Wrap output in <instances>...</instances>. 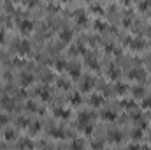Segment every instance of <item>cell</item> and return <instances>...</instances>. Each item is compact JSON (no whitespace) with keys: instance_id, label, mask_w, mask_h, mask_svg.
<instances>
[{"instance_id":"4","label":"cell","mask_w":151,"mask_h":150,"mask_svg":"<svg viewBox=\"0 0 151 150\" xmlns=\"http://www.w3.org/2000/svg\"><path fill=\"white\" fill-rule=\"evenodd\" d=\"M128 76H130V80H137V81H142L144 78H146V72L141 69V67H135V69H132L130 72H128Z\"/></svg>"},{"instance_id":"25","label":"cell","mask_w":151,"mask_h":150,"mask_svg":"<svg viewBox=\"0 0 151 150\" xmlns=\"http://www.w3.org/2000/svg\"><path fill=\"white\" fill-rule=\"evenodd\" d=\"M4 138H5V140H7V141H12V140H14V138H16V133H14V131H12V129H7V131H5V133H4Z\"/></svg>"},{"instance_id":"30","label":"cell","mask_w":151,"mask_h":150,"mask_svg":"<svg viewBox=\"0 0 151 150\" xmlns=\"http://www.w3.org/2000/svg\"><path fill=\"white\" fill-rule=\"evenodd\" d=\"M2 106H5L7 110H12V101L9 97H5V99H2Z\"/></svg>"},{"instance_id":"21","label":"cell","mask_w":151,"mask_h":150,"mask_svg":"<svg viewBox=\"0 0 151 150\" xmlns=\"http://www.w3.org/2000/svg\"><path fill=\"white\" fill-rule=\"evenodd\" d=\"M102 117H104V120L114 122V120L118 118V113H114V111H109V110H107V111H104V115H102Z\"/></svg>"},{"instance_id":"33","label":"cell","mask_w":151,"mask_h":150,"mask_svg":"<svg viewBox=\"0 0 151 150\" xmlns=\"http://www.w3.org/2000/svg\"><path fill=\"white\" fill-rule=\"evenodd\" d=\"M142 108H151V97H144L142 99Z\"/></svg>"},{"instance_id":"37","label":"cell","mask_w":151,"mask_h":150,"mask_svg":"<svg viewBox=\"0 0 151 150\" xmlns=\"http://www.w3.org/2000/svg\"><path fill=\"white\" fill-rule=\"evenodd\" d=\"M93 12L100 14V12H102V7H100V5H93Z\"/></svg>"},{"instance_id":"19","label":"cell","mask_w":151,"mask_h":150,"mask_svg":"<svg viewBox=\"0 0 151 150\" xmlns=\"http://www.w3.org/2000/svg\"><path fill=\"white\" fill-rule=\"evenodd\" d=\"M79 129L83 131L84 136H91V134H93V126H91V122H90V124H83V126H79Z\"/></svg>"},{"instance_id":"13","label":"cell","mask_w":151,"mask_h":150,"mask_svg":"<svg viewBox=\"0 0 151 150\" xmlns=\"http://www.w3.org/2000/svg\"><path fill=\"white\" fill-rule=\"evenodd\" d=\"M84 60H86V64H88V67H91V69H99V60H97V57L95 55H86L84 57Z\"/></svg>"},{"instance_id":"6","label":"cell","mask_w":151,"mask_h":150,"mask_svg":"<svg viewBox=\"0 0 151 150\" xmlns=\"http://www.w3.org/2000/svg\"><path fill=\"white\" fill-rule=\"evenodd\" d=\"M93 85H95L93 78H90V76L83 78V81H81V92H90L93 88Z\"/></svg>"},{"instance_id":"22","label":"cell","mask_w":151,"mask_h":150,"mask_svg":"<svg viewBox=\"0 0 151 150\" xmlns=\"http://www.w3.org/2000/svg\"><path fill=\"white\" fill-rule=\"evenodd\" d=\"M69 103H70L72 106H79V104H81V94H74V95H70V97H69Z\"/></svg>"},{"instance_id":"32","label":"cell","mask_w":151,"mask_h":150,"mask_svg":"<svg viewBox=\"0 0 151 150\" xmlns=\"http://www.w3.org/2000/svg\"><path fill=\"white\" fill-rule=\"evenodd\" d=\"M127 90H128V87H127V85H121V83H120V85L116 87V92H118L120 95H121V94H125Z\"/></svg>"},{"instance_id":"12","label":"cell","mask_w":151,"mask_h":150,"mask_svg":"<svg viewBox=\"0 0 151 150\" xmlns=\"http://www.w3.org/2000/svg\"><path fill=\"white\" fill-rule=\"evenodd\" d=\"M60 41H62V42H70V41H72V30H70V28L60 30Z\"/></svg>"},{"instance_id":"35","label":"cell","mask_w":151,"mask_h":150,"mask_svg":"<svg viewBox=\"0 0 151 150\" xmlns=\"http://www.w3.org/2000/svg\"><path fill=\"white\" fill-rule=\"evenodd\" d=\"M32 145H33V143H30L28 140H23V141L19 143V147H32Z\"/></svg>"},{"instance_id":"5","label":"cell","mask_w":151,"mask_h":150,"mask_svg":"<svg viewBox=\"0 0 151 150\" xmlns=\"http://www.w3.org/2000/svg\"><path fill=\"white\" fill-rule=\"evenodd\" d=\"M90 104H91L93 108H100V106L104 104V95H102V94H91V95H90Z\"/></svg>"},{"instance_id":"8","label":"cell","mask_w":151,"mask_h":150,"mask_svg":"<svg viewBox=\"0 0 151 150\" xmlns=\"http://www.w3.org/2000/svg\"><path fill=\"white\" fill-rule=\"evenodd\" d=\"M120 74H121V71H120V67L118 65H109L107 67V76H109V80H118L120 78Z\"/></svg>"},{"instance_id":"1","label":"cell","mask_w":151,"mask_h":150,"mask_svg":"<svg viewBox=\"0 0 151 150\" xmlns=\"http://www.w3.org/2000/svg\"><path fill=\"white\" fill-rule=\"evenodd\" d=\"M16 51H18L19 55H28V53L32 51V44H30L26 39H21V41L16 44Z\"/></svg>"},{"instance_id":"18","label":"cell","mask_w":151,"mask_h":150,"mask_svg":"<svg viewBox=\"0 0 151 150\" xmlns=\"http://www.w3.org/2000/svg\"><path fill=\"white\" fill-rule=\"evenodd\" d=\"M132 94H134V97H146V88L144 87H134L132 88Z\"/></svg>"},{"instance_id":"40","label":"cell","mask_w":151,"mask_h":150,"mask_svg":"<svg viewBox=\"0 0 151 150\" xmlns=\"http://www.w3.org/2000/svg\"><path fill=\"white\" fill-rule=\"evenodd\" d=\"M123 25H125V27H130V19H128V18H125V21H123Z\"/></svg>"},{"instance_id":"38","label":"cell","mask_w":151,"mask_h":150,"mask_svg":"<svg viewBox=\"0 0 151 150\" xmlns=\"http://www.w3.org/2000/svg\"><path fill=\"white\" fill-rule=\"evenodd\" d=\"M5 42V32H0V46Z\"/></svg>"},{"instance_id":"42","label":"cell","mask_w":151,"mask_h":150,"mask_svg":"<svg viewBox=\"0 0 151 150\" xmlns=\"http://www.w3.org/2000/svg\"><path fill=\"white\" fill-rule=\"evenodd\" d=\"M62 2H70V0H62Z\"/></svg>"},{"instance_id":"26","label":"cell","mask_w":151,"mask_h":150,"mask_svg":"<svg viewBox=\"0 0 151 150\" xmlns=\"http://www.w3.org/2000/svg\"><path fill=\"white\" fill-rule=\"evenodd\" d=\"M106 28H107V25H106L104 21H100V19H99V21H95V30L102 32V30H106Z\"/></svg>"},{"instance_id":"43","label":"cell","mask_w":151,"mask_h":150,"mask_svg":"<svg viewBox=\"0 0 151 150\" xmlns=\"http://www.w3.org/2000/svg\"><path fill=\"white\" fill-rule=\"evenodd\" d=\"M0 21H2V16H0Z\"/></svg>"},{"instance_id":"14","label":"cell","mask_w":151,"mask_h":150,"mask_svg":"<svg viewBox=\"0 0 151 150\" xmlns=\"http://www.w3.org/2000/svg\"><path fill=\"white\" fill-rule=\"evenodd\" d=\"M53 115H55L56 118H69V117H70L69 110H65V108H55V110H53Z\"/></svg>"},{"instance_id":"41","label":"cell","mask_w":151,"mask_h":150,"mask_svg":"<svg viewBox=\"0 0 151 150\" xmlns=\"http://www.w3.org/2000/svg\"><path fill=\"white\" fill-rule=\"evenodd\" d=\"M123 2H125V4H130V0H123Z\"/></svg>"},{"instance_id":"36","label":"cell","mask_w":151,"mask_h":150,"mask_svg":"<svg viewBox=\"0 0 151 150\" xmlns=\"http://www.w3.org/2000/svg\"><path fill=\"white\" fill-rule=\"evenodd\" d=\"M72 147L74 149H81L83 147V141H72Z\"/></svg>"},{"instance_id":"16","label":"cell","mask_w":151,"mask_h":150,"mask_svg":"<svg viewBox=\"0 0 151 150\" xmlns=\"http://www.w3.org/2000/svg\"><path fill=\"white\" fill-rule=\"evenodd\" d=\"M67 71H69L70 78H74V80L81 78V67L79 65H70V67H67Z\"/></svg>"},{"instance_id":"3","label":"cell","mask_w":151,"mask_h":150,"mask_svg":"<svg viewBox=\"0 0 151 150\" xmlns=\"http://www.w3.org/2000/svg\"><path fill=\"white\" fill-rule=\"evenodd\" d=\"M74 19H76V23H77L79 27H86V25H88V16H86L84 11H77V12L74 14Z\"/></svg>"},{"instance_id":"28","label":"cell","mask_w":151,"mask_h":150,"mask_svg":"<svg viewBox=\"0 0 151 150\" xmlns=\"http://www.w3.org/2000/svg\"><path fill=\"white\" fill-rule=\"evenodd\" d=\"M121 106H123V108H127V110H134V108H135L134 101H121Z\"/></svg>"},{"instance_id":"27","label":"cell","mask_w":151,"mask_h":150,"mask_svg":"<svg viewBox=\"0 0 151 150\" xmlns=\"http://www.w3.org/2000/svg\"><path fill=\"white\" fill-rule=\"evenodd\" d=\"M18 126H19V127H28V126H30V120L25 118V117H21V118H18Z\"/></svg>"},{"instance_id":"10","label":"cell","mask_w":151,"mask_h":150,"mask_svg":"<svg viewBox=\"0 0 151 150\" xmlns=\"http://www.w3.org/2000/svg\"><path fill=\"white\" fill-rule=\"evenodd\" d=\"M30 85H33V74H30V72L21 74V87L26 88V87H30Z\"/></svg>"},{"instance_id":"39","label":"cell","mask_w":151,"mask_h":150,"mask_svg":"<svg viewBox=\"0 0 151 150\" xmlns=\"http://www.w3.org/2000/svg\"><path fill=\"white\" fill-rule=\"evenodd\" d=\"M0 124H7V115H0Z\"/></svg>"},{"instance_id":"24","label":"cell","mask_w":151,"mask_h":150,"mask_svg":"<svg viewBox=\"0 0 151 150\" xmlns=\"http://www.w3.org/2000/svg\"><path fill=\"white\" fill-rule=\"evenodd\" d=\"M28 129H30V133H32V134H37V133L40 131V124H39V122H33V124H30V126H28Z\"/></svg>"},{"instance_id":"34","label":"cell","mask_w":151,"mask_h":150,"mask_svg":"<svg viewBox=\"0 0 151 150\" xmlns=\"http://www.w3.org/2000/svg\"><path fill=\"white\" fill-rule=\"evenodd\" d=\"M106 50H107V53H116V51H114L116 48H114L113 44H106Z\"/></svg>"},{"instance_id":"15","label":"cell","mask_w":151,"mask_h":150,"mask_svg":"<svg viewBox=\"0 0 151 150\" xmlns=\"http://www.w3.org/2000/svg\"><path fill=\"white\" fill-rule=\"evenodd\" d=\"M123 140V134L120 131H109V141L111 143H121Z\"/></svg>"},{"instance_id":"23","label":"cell","mask_w":151,"mask_h":150,"mask_svg":"<svg viewBox=\"0 0 151 150\" xmlns=\"http://www.w3.org/2000/svg\"><path fill=\"white\" fill-rule=\"evenodd\" d=\"M132 138H134V140H137V141H139V140H142V138H144V129H141V127H139V129H134Z\"/></svg>"},{"instance_id":"7","label":"cell","mask_w":151,"mask_h":150,"mask_svg":"<svg viewBox=\"0 0 151 150\" xmlns=\"http://www.w3.org/2000/svg\"><path fill=\"white\" fill-rule=\"evenodd\" d=\"M91 120H93V113H90V111H81L79 117H77L79 126H83V124H90Z\"/></svg>"},{"instance_id":"2","label":"cell","mask_w":151,"mask_h":150,"mask_svg":"<svg viewBox=\"0 0 151 150\" xmlns=\"http://www.w3.org/2000/svg\"><path fill=\"white\" fill-rule=\"evenodd\" d=\"M19 32H21L23 35L32 34V32H33V21H30V19H21V21H19Z\"/></svg>"},{"instance_id":"11","label":"cell","mask_w":151,"mask_h":150,"mask_svg":"<svg viewBox=\"0 0 151 150\" xmlns=\"http://www.w3.org/2000/svg\"><path fill=\"white\" fill-rule=\"evenodd\" d=\"M49 134L55 140H62V138H65V129H62V127H51L49 129Z\"/></svg>"},{"instance_id":"29","label":"cell","mask_w":151,"mask_h":150,"mask_svg":"<svg viewBox=\"0 0 151 150\" xmlns=\"http://www.w3.org/2000/svg\"><path fill=\"white\" fill-rule=\"evenodd\" d=\"M25 108H26V111H37V106H35V103H32V101H26Z\"/></svg>"},{"instance_id":"9","label":"cell","mask_w":151,"mask_h":150,"mask_svg":"<svg viewBox=\"0 0 151 150\" xmlns=\"http://www.w3.org/2000/svg\"><path fill=\"white\" fill-rule=\"evenodd\" d=\"M127 44L134 50V51H141L146 44H144V41H141V39H132V41H127Z\"/></svg>"},{"instance_id":"17","label":"cell","mask_w":151,"mask_h":150,"mask_svg":"<svg viewBox=\"0 0 151 150\" xmlns=\"http://www.w3.org/2000/svg\"><path fill=\"white\" fill-rule=\"evenodd\" d=\"M37 94H39V97H40L42 101H49V97H51V92H49L47 87H40V88L37 90Z\"/></svg>"},{"instance_id":"31","label":"cell","mask_w":151,"mask_h":150,"mask_svg":"<svg viewBox=\"0 0 151 150\" xmlns=\"http://www.w3.org/2000/svg\"><path fill=\"white\" fill-rule=\"evenodd\" d=\"M58 87H60V88H63V90H69V87H70V85H69V81H65V80H58Z\"/></svg>"},{"instance_id":"20","label":"cell","mask_w":151,"mask_h":150,"mask_svg":"<svg viewBox=\"0 0 151 150\" xmlns=\"http://www.w3.org/2000/svg\"><path fill=\"white\" fill-rule=\"evenodd\" d=\"M55 69H56V71H65V69H67V60H65V58H58V60L55 62Z\"/></svg>"}]
</instances>
